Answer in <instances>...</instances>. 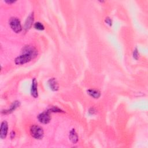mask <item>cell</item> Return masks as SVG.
Masks as SVG:
<instances>
[{
    "mask_svg": "<svg viewBox=\"0 0 148 148\" xmlns=\"http://www.w3.org/2000/svg\"><path fill=\"white\" fill-rule=\"evenodd\" d=\"M138 56H139V53L138 51V49H137V48H135L133 51V57L135 60H138Z\"/></svg>",
    "mask_w": 148,
    "mask_h": 148,
    "instance_id": "cell-14",
    "label": "cell"
},
{
    "mask_svg": "<svg viewBox=\"0 0 148 148\" xmlns=\"http://www.w3.org/2000/svg\"><path fill=\"white\" fill-rule=\"evenodd\" d=\"M33 22H34V14L32 13L30 15H29V16L27 18L26 21L25 22L24 28L25 30H28L31 27Z\"/></svg>",
    "mask_w": 148,
    "mask_h": 148,
    "instance_id": "cell-9",
    "label": "cell"
},
{
    "mask_svg": "<svg viewBox=\"0 0 148 148\" xmlns=\"http://www.w3.org/2000/svg\"><path fill=\"white\" fill-rule=\"evenodd\" d=\"M38 55V51L35 47L30 45L25 46L21 51V55L14 60L16 65H23L31 61Z\"/></svg>",
    "mask_w": 148,
    "mask_h": 148,
    "instance_id": "cell-1",
    "label": "cell"
},
{
    "mask_svg": "<svg viewBox=\"0 0 148 148\" xmlns=\"http://www.w3.org/2000/svg\"><path fill=\"white\" fill-rule=\"evenodd\" d=\"M105 22L106 23V24H109V26H111L112 24V20H111L110 18H109V17H106V18H105Z\"/></svg>",
    "mask_w": 148,
    "mask_h": 148,
    "instance_id": "cell-15",
    "label": "cell"
},
{
    "mask_svg": "<svg viewBox=\"0 0 148 148\" xmlns=\"http://www.w3.org/2000/svg\"><path fill=\"white\" fill-rule=\"evenodd\" d=\"M20 105V102L18 101H14L10 106V108L7 109V110H2V113L3 114H9L12 113V112H13L14 110H16V108H17L18 107H19V106Z\"/></svg>",
    "mask_w": 148,
    "mask_h": 148,
    "instance_id": "cell-8",
    "label": "cell"
},
{
    "mask_svg": "<svg viewBox=\"0 0 148 148\" xmlns=\"http://www.w3.org/2000/svg\"><path fill=\"white\" fill-rule=\"evenodd\" d=\"M14 135H15L14 131H12L11 133H10V137H11V138H13L14 137Z\"/></svg>",
    "mask_w": 148,
    "mask_h": 148,
    "instance_id": "cell-16",
    "label": "cell"
},
{
    "mask_svg": "<svg viewBox=\"0 0 148 148\" xmlns=\"http://www.w3.org/2000/svg\"><path fill=\"white\" fill-rule=\"evenodd\" d=\"M11 29L16 33H19L22 30V27L20 20L15 17H11L9 21Z\"/></svg>",
    "mask_w": 148,
    "mask_h": 148,
    "instance_id": "cell-3",
    "label": "cell"
},
{
    "mask_svg": "<svg viewBox=\"0 0 148 148\" xmlns=\"http://www.w3.org/2000/svg\"><path fill=\"white\" fill-rule=\"evenodd\" d=\"M87 94L91 97L97 99L99 98L101 96V92L95 89H88L87 91Z\"/></svg>",
    "mask_w": 148,
    "mask_h": 148,
    "instance_id": "cell-10",
    "label": "cell"
},
{
    "mask_svg": "<svg viewBox=\"0 0 148 148\" xmlns=\"http://www.w3.org/2000/svg\"><path fill=\"white\" fill-rule=\"evenodd\" d=\"M50 112L47 110L41 113H40L38 116V119L39 121L42 124H47L50 122L51 120V116L50 114Z\"/></svg>",
    "mask_w": 148,
    "mask_h": 148,
    "instance_id": "cell-4",
    "label": "cell"
},
{
    "mask_svg": "<svg viewBox=\"0 0 148 148\" xmlns=\"http://www.w3.org/2000/svg\"><path fill=\"white\" fill-rule=\"evenodd\" d=\"M48 85L50 88L54 91H56L58 90L59 86L57 80L55 78H51L48 80Z\"/></svg>",
    "mask_w": 148,
    "mask_h": 148,
    "instance_id": "cell-7",
    "label": "cell"
},
{
    "mask_svg": "<svg viewBox=\"0 0 148 148\" xmlns=\"http://www.w3.org/2000/svg\"><path fill=\"white\" fill-rule=\"evenodd\" d=\"M8 124L6 121H3L1 124L0 128V138L2 139H5L8 134Z\"/></svg>",
    "mask_w": 148,
    "mask_h": 148,
    "instance_id": "cell-5",
    "label": "cell"
},
{
    "mask_svg": "<svg viewBox=\"0 0 148 148\" xmlns=\"http://www.w3.org/2000/svg\"><path fill=\"white\" fill-rule=\"evenodd\" d=\"M29 131L31 136L36 139H41L43 137L44 132L43 128L38 125H32L30 127Z\"/></svg>",
    "mask_w": 148,
    "mask_h": 148,
    "instance_id": "cell-2",
    "label": "cell"
},
{
    "mask_svg": "<svg viewBox=\"0 0 148 148\" xmlns=\"http://www.w3.org/2000/svg\"><path fill=\"white\" fill-rule=\"evenodd\" d=\"M34 28L38 30H40V31H42L45 29V27L43 25V24L42 23H41L40 22H36L34 24Z\"/></svg>",
    "mask_w": 148,
    "mask_h": 148,
    "instance_id": "cell-12",
    "label": "cell"
},
{
    "mask_svg": "<svg viewBox=\"0 0 148 148\" xmlns=\"http://www.w3.org/2000/svg\"><path fill=\"white\" fill-rule=\"evenodd\" d=\"M31 94L34 98H37L38 97V84L35 78H33L32 80V85L31 88Z\"/></svg>",
    "mask_w": 148,
    "mask_h": 148,
    "instance_id": "cell-6",
    "label": "cell"
},
{
    "mask_svg": "<svg viewBox=\"0 0 148 148\" xmlns=\"http://www.w3.org/2000/svg\"><path fill=\"white\" fill-rule=\"evenodd\" d=\"M5 2L7 3H9V4H12L14 2H15V1H5Z\"/></svg>",
    "mask_w": 148,
    "mask_h": 148,
    "instance_id": "cell-17",
    "label": "cell"
},
{
    "mask_svg": "<svg viewBox=\"0 0 148 148\" xmlns=\"http://www.w3.org/2000/svg\"><path fill=\"white\" fill-rule=\"evenodd\" d=\"M69 138L70 140L73 143H76L78 141V136L77 133L76 132L75 129H72L70 132H69Z\"/></svg>",
    "mask_w": 148,
    "mask_h": 148,
    "instance_id": "cell-11",
    "label": "cell"
},
{
    "mask_svg": "<svg viewBox=\"0 0 148 148\" xmlns=\"http://www.w3.org/2000/svg\"><path fill=\"white\" fill-rule=\"evenodd\" d=\"M49 110L50 112H62L60 108H58L57 106H53L52 108L49 109Z\"/></svg>",
    "mask_w": 148,
    "mask_h": 148,
    "instance_id": "cell-13",
    "label": "cell"
}]
</instances>
